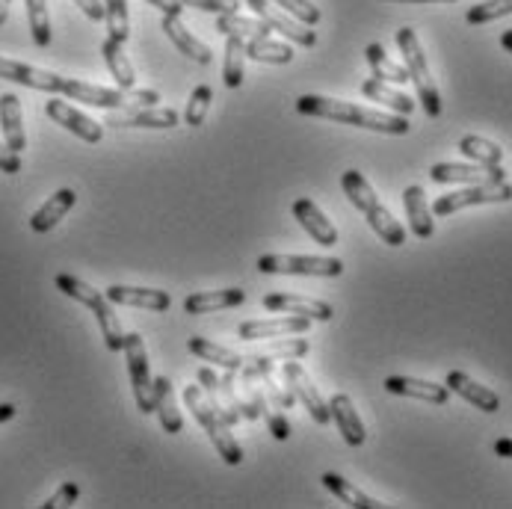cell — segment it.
<instances>
[{
  "label": "cell",
  "mask_w": 512,
  "mask_h": 509,
  "mask_svg": "<svg viewBox=\"0 0 512 509\" xmlns=\"http://www.w3.org/2000/svg\"><path fill=\"white\" fill-rule=\"evenodd\" d=\"M296 110L302 116L329 119V122H341V125H356V128H367V131L391 134V137H403L412 128L406 122V116L379 113V110H370V107L347 104V101H338V98H323V95H302L296 101Z\"/></svg>",
  "instance_id": "obj_1"
},
{
  "label": "cell",
  "mask_w": 512,
  "mask_h": 509,
  "mask_svg": "<svg viewBox=\"0 0 512 509\" xmlns=\"http://www.w3.org/2000/svg\"><path fill=\"white\" fill-rule=\"evenodd\" d=\"M341 187H344L347 199L353 202V208L365 214L367 225L379 234L382 243H388V246H403L406 243V228L379 202V196L373 193L370 181L359 169H347L341 175Z\"/></svg>",
  "instance_id": "obj_2"
},
{
  "label": "cell",
  "mask_w": 512,
  "mask_h": 509,
  "mask_svg": "<svg viewBox=\"0 0 512 509\" xmlns=\"http://www.w3.org/2000/svg\"><path fill=\"white\" fill-rule=\"evenodd\" d=\"M57 291H63L69 299L86 305V308L95 314L98 326H101V338H104L107 350H110V353H122V347H125V329H122V323H119V317H116V311H113L107 293L95 291L92 285H86L83 279L69 276V273H60V276H57Z\"/></svg>",
  "instance_id": "obj_3"
},
{
  "label": "cell",
  "mask_w": 512,
  "mask_h": 509,
  "mask_svg": "<svg viewBox=\"0 0 512 509\" xmlns=\"http://www.w3.org/2000/svg\"><path fill=\"white\" fill-rule=\"evenodd\" d=\"M397 45H400V54H403V63H406V72L409 80L415 83L418 89V101L424 107V113L430 119H439L441 116V92L430 74L427 66V57H424V48H421V39L412 27H403L397 30Z\"/></svg>",
  "instance_id": "obj_4"
},
{
  "label": "cell",
  "mask_w": 512,
  "mask_h": 509,
  "mask_svg": "<svg viewBox=\"0 0 512 509\" xmlns=\"http://www.w3.org/2000/svg\"><path fill=\"white\" fill-rule=\"evenodd\" d=\"M184 403H187V409L193 412V418L199 421V427L211 436L217 453L222 456V462H225V465H240V462H243V447L237 444V438L228 433V424L222 421L220 415L211 409V403L205 400L202 385L184 388Z\"/></svg>",
  "instance_id": "obj_5"
},
{
  "label": "cell",
  "mask_w": 512,
  "mask_h": 509,
  "mask_svg": "<svg viewBox=\"0 0 512 509\" xmlns=\"http://www.w3.org/2000/svg\"><path fill=\"white\" fill-rule=\"evenodd\" d=\"M261 273L273 276H323V279H338L344 273L341 258H317V255H261L255 264Z\"/></svg>",
  "instance_id": "obj_6"
},
{
  "label": "cell",
  "mask_w": 512,
  "mask_h": 509,
  "mask_svg": "<svg viewBox=\"0 0 512 509\" xmlns=\"http://www.w3.org/2000/svg\"><path fill=\"white\" fill-rule=\"evenodd\" d=\"M125 362H128V376H131V388H134V400H137V409L143 415L154 412V376H151V362H148L146 341L140 332H131L125 335Z\"/></svg>",
  "instance_id": "obj_7"
},
{
  "label": "cell",
  "mask_w": 512,
  "mask_h": 509,
  "mask_svg": "<svg viewBox=\"0 0 512 509\" xmlns=\"http://www.w3.org/2000/svg\"><path fill=\"white\" fill-rule=\"evenodd\" d=\"M498 202H512V187L507 181H501V184H471L465 190L439 196L430 211H433V217H450V214H456L462 208H471V205H498Z\"/></svg>",
  "instance_id": "obj_8"
},
{
  "label": "cell",
  "mask_w": 512,
  "mask_h": 509,
  "mask_svg": "<svg viewBox=\"0 0 512 509\" xmlns=\"http://www.w3.org/2000/svg\"><path fill=\"white\" fill-rule=\"evenodd\" d=\"M282 376H285V385H288V391L293 394V400H299V403L308 409V415H311L317 424L326 427V424L332 421L329 403L323 400V394L317 391V385L308 379V373L302 370L299 359H285V364H282Z\"/></svg>",
  "instance_id": "obj_9"
},
{
  "label": "cell",
  "mask_w": 512,
  "mask_h": 509,
  "mask_svg": "<svg viewBox=\"0 0 512 509\" xmlns=\"http://www.w3.org/2000/svg\"><path fill=\"white\" fill-rule=\"evenodd\" d=\"M246 3L252 6V12H255L270 30H279L282 36H288L291 42L302 45V48H314V45H317V33H314L308 24H302V21H296V18H288L282 9L270 6L267 0H246Z\"/></svg>",
  "instance_id": "obj_10"
},
{
  "label": "cell",
  "mask_w": 512,
  "mask_h": 509,
  "mask_svg": "<svg viewBox=\"0 0 512 509\" xmlns=\"http://www.w3.org/2000/svg\"><path fill=\"white\" fill-rule=\"evenodd\" d=\"M430 178L436 184H501L504 169L501 166H462V163H436L430 169Z\"/></svg>",
  "instance_id": "obj_11"
},
{
  "label": "cell",
  "mask_w": 512,
  "mask_h": 509,
  "mask_svg": "<svg viewBox=\"0 0 512 509\" xmlns=\"http://www.w3.org/2000/svg\"><path fill=\"white\" fill-rule=\"evenodd\" d=\"M0 80H12V83H21V86H30V89H39V92H51V95H63L66 89V77L54 72H45V69H33L27 63H15V60H6L0 57Z\"/></svg>",
  "instance_id": "obj_12"
},
{
  "label": "cell",
  "mask_w": 512,
  "mask_h": 509,
  "mask_svg": "<svg viewBox=\"0 0 512 509\" xmlns=\"http://www.w3.org/2000/svg\"><path fill=\"white\" fill-rule=\"evenodd\" d=\"M45 113H48L57 125H63L69 134L86 140V143H101V137H104V128H101L95 119H89L86 113L74 110L72 104H66V101H60V98H51V101L45 104Z\"/></svg>",
  "instance_id": "obj_13"
},
{
  "label": "cell",
  "mask_w": 512,
  "mask_h": 509,
  "mask_svg": "<svg viewBox=\"0 0 512 509\" xmlns=\"http://www.w3.org/2000/svg\"><path fill=\"white\" fill-rule=\"evenodd\" d=\"M104 125L110 128H160V131H169V128H178L181 125V116L175 110H166V107H146V110H122V113H110L104 119Z\"/></svg>",
  "instance_id": "obj_14"
},
{
  "label": "cell",
  "mask_w": 512,
  "mask_h": 509,
  "mask_svg": "<svg viewBox=\"0 0 512 509\" xmlns=\"http://www.w3.org/2000/svg\"><path fill=\"white\" fill-rule=\"evenodd\" d=\"M264 308L276 311V314H302L308 320H323V323L335 317L329 302L308 299V296H293V293H267L264 296Z\"/></svg>",
  "instance_id": "obj_15"
},
{
  "label": "cell",
  "mask_w": 512,
  "mask_h": 509,
  "mask_svg": "<svg viewBox=\"0 0 512 509\" xmlns=\"http://www.w3.org/2000/svg\"><path fill=\"white\" fill-rule=\"evenodd\" d=\"M63 95H69L72 101L92 104V107H104V110H131V101H128L125 89H107V86H95V83H83V80H69L66 77Z\"/></svg>",
  "instance_id": "obj_16"
},
{
  "label": "cell",
  "mask_w": 512,
  "mask_h": 509,
  "mask_svg": "<svg viewBox=\"0 0 512 509\" xmlns=\"http://www.w3.org/2000/svg\"><path fill=\"white\" fill-rule=\"evenodd\" d=\"M308 317L302 314H288V317H273V320H249L240 323L237 335L243 341H267V338H282V335H302L308 329Z\"/></svg>",
  "instance_id": "obj_17"
},
{
  "label": "cell",
  "mask_w": 512,
  "mask_h": 509,
  "mask_svg": "<svg viewBox=\"0 0 512 509\" xmlns=\"http://www.w3.org/2000/svg\"><path fill=\"white\" fill-rule=\"evenodd\" d=\"M444 385H447L453 394H459L465 403H471L474 409H480V412L495 415V412L501 409V397H498L492 388H486V385L474 382V379H471L468 373H462V370H450V373H447V379H444Z\"/></svg>",
  "instance_id": "obj_18"
},
{
  "label": "cell",
  "mask_w": 512,
  "mask_h": 509,
  "mask_svg": "<svg viewBox=\"0 0 512 509\" xmlns=\"http://www.w3.org/2000/svg\"><path fill=\"white\" fill-rule=\"evenodd\" d=\"M385 391L397 394V397L424 400V403H433V406H444L447 397H450L447 385H436V382H427V379H412V376H388Z\"/></svg>",
  "instance_id": "obj_19"
},
{
  "label": "cell",
  "mask_w": 512,
  "mask_h": 509,
  "mask_svg": "<svg viewBox=\"0 0 512 509\" xmlns=\"http://www.w3.org/2000/svg\"><path fill=\"white\" fill-rule=\"evenodd\" d=\"M293 217L311 234L314 243H320V246H335L338 243V228L329 222V217L311 199H296L293 202Z\"/></svg>",
  "instance_id": "obj_20"
},
{
  "label": "cell",
  "mask_w": 512,
  "mask_h": 509,
  "mask_svg": "<svg viewBox=\"0 0 512 509\" xmlns=\"http://www.w3.org/2000/svg\"><path fill=\"white\" fill-rule=\"evenodd\" d=\"M154 412H157V421L163 427V433L169 436H178L184 430V418H181V409H178V397H175V388L166 376H157L154 379Z\"/></svg>",
  "instance_id": "obj_21"
},
{
  "label": "cell",
  "mask_w": 512,
  "mask_h": 509,
  "mask_svg": "<svg viewBox=\"0 0 512 509\" xmlns=\"http://www.w3.org/2000/svg\"><path fill=\"white\" fill-rule=\"evenodd\" d=\"M329 412H332V421L338 424L341 436H344V441L350 447H362L365 444V424H362V418H359V412H356V406H353V400L347 394H335L329 400Z\"/></svg>",
  "instance_id": "obj_22"
},
{
  "label": "cell",
  "mask_w": 512,
  "mask_h": 509,
  "mask_svg": "<svg viewBox=\"0 0 512 509\" xmlns=\"http://www.w3.org/2000/svg\"><path fill=\"white\" fill-rule=\"evenodd\" d=\"M0 131H3V143L12 151H24L27 148V134H24V116H21V98L6 92L0 95Z\"/></svg>",
  "instance_id": "obj_23"
},
{
  "label": "cell",
  "mask_w": 512,
  "mask_h": 509,
  "mask_svg": "<svg viewBox=\"0 0 512 509\" xmlns=\"http://www.w3.org/2000/svg\"><path fill=\"white\" fill-rule=\"evenodd\" d=\"M107 299L116 305H131V308H146V311H166L172 305V296L154 288H128V285H113L107 288Z\"/></svg>",
  "instance_id": "obj_24"
},
{
  "label": "cell",
  "mask_w": 512,
  "mask_h": 509,
  "mask_svg": "<svg viewBox=\"0 0 512 509\" xmlns=\"http://www.w3.org/2000/svg\"><path fill=\"white\" fill-rule=\"evenodd\" d=\"M403 205H406V217H409V228L415 237L421 240H430L436 234V222H433V211L427 205V196L418 184L406 187L403 193Z\"/></svg>",
  "instance_id": "obj_25"
},
{
  "label": "cell",
  "mask_w": 512,
  "mask_h": 509,
  "mask_svg": "<svg viewBox=\"0 0 512 509\" xmlns=\"http://www.w3.org/2000/svg\"><path fill=\"white\" fill-rule=\"evenodd\" d=\"M163 30H166V36L175 42V48H178L181 54H187L193 63H202V66L211 63V48H208L205 42H199V39L184 27L181 15H163Z\"/></svg>",
  "instance_id": "obj_26"
},
{
  "label": "cell",
  "mask_w": 512,
  "mask_h": 509,
  "mask_svg": "<svg viewBox=\"0 0 512 509\" xmlns=\"http://www.w3.org/2000/svg\"><path fill=\"white\" fill-rule=\"evenodd\" d=\"M246 302V291L240 288H228V291H202L190 293L184 299V311L187 314H211V311H222V308H237Z\"/></svg>",
  "instance_id": "obj_27"
},
{
  "label": "cell",
  "mask_w": 512,
  "mask_h": 509,
  "mask_svg": "<svg viewBox=\"0 0 512 509\" xmlns=\"http://www.w3.org/2000/svg\"><path fill=\"white\" fill-rule=\"evenodd\" d=\"M74 202H77V193L69 190V187H63V190H57L33 217H30V228L36 231V234H45V231H51L60 219L66 217L69 211L74 208Z\"/></svg>",
  "instance_id": "obj_28"
},
{
  "label": "cell",
  "mask_w": 512,
  "mask_h": 509,
  "mask_svg": "<svg viewBox=\"0 0 512 509\" xmlns=\"http://www.w3.org/2000/svg\"><path fill=\"white\" fill-rule=\"evenodd\" d=\"M362 92H365L370 101H379L382 107L394 110L397 116H409V113L415 110V101H412L406 92H397L394 83H385V80H379V77L365 80V83H362Z\"/></svg>",
  "instance_id": "obj_29"
},
{
  "label": "cell",
  "mask_w": 512,
  "mask_h": 509,
  "mask_svg": "<svg viewBox=\"0 0 512 509\" xmlns=\"http://www.w3.org/2000/svg\"><path fill=\"white\" fill-rule=\"evenodd\" d=\"M246 57L255 63H270V66H288L293 60V48L285 42H276L273 36H258L246 42Z\"/></svg>",
  "instance_id": "obj_30"
},
{
  "label": "cell",
  "mask_w": 512,
  "mask_h": 509,
  "mask_svg": "<svg viewBox=\"0 0 512 509\" xmlns=\"http://www.w3.org/2000/svg\"><path fill=\"white\" fill-rule=\"evenodd\" d=\"M101 54H104V63H107L110 74L116 77L119 89H134V86H137L134 66H131L128 54L122 51V45H119L116 39H110V36H107V39H104V45H101Z\"/></svg>",
  "instance_id": "obj_31"
},
{
  "label": "cell",
  "mask_w": 512,
  "mask_h": 509,
  "mask_svg": "<svg viewBox=\"0 0 512 509\" xmlns=\"http://www.w3.org/2000/svg\"><path fill=\"white\" fill-rule=\"evenodd\" d=\"M323 486L335 495V498H341L344 504H350V507H356V509H379V507H385V504H379L376 498H370V495H365L362 489H356L350 480H344L341 474H335V471H326L323 477Z\"/></svg>",
  "instance_id": "obj_32"
},
{
  "label": "cell",
  "mask_w": 512,
  "mask_h": 509,
  "mask_svg": "<svg viewBox=\"0 0 512 509\" xmlns=\"http://www.w3.org/2000/svg\"><path fill=\"white\" fill-rule=\"evenodd\" d=\"M187 347H190V353L199 356L202 362L220 364L225 370H240L243 362H246V356H240V353H234V350H228V347H222V344H214V341H205V338H190Z\"/></svg>",
  "instance_id": "obj_33"
},
{
  "label": "cell",
  "mask_w": 512,
  "mask_h": 509,
  "mask_svg": "<svg viewBox=\"0 0 512 509\" xmlns=\"http://www.w3.org/2000/svg\"><path fill=\"white\" fill-rule=\"evenodd\" d=\"M365 57H367V63H370V72H373V77H379V80H385V83H394V86L409 83V72H406V66L394 63V60L385 54V48H382V45H367Z\"/></svg>",
  "instance_id": "obj_34"
},
{
  "label": "cell",
  "mask_w": 512,
  "mask_h": 509,
  "mask_svg": "<svg viewBox=\"0 0 512 509\" xmlns=\"http://www.w3.org/2000/svg\"><path fill=\"white\" fill-rule=\"evenodd\" d=\"M225 60H222V83L228 89H237L243 83V60H246V39L225 36Z\"/></svg>",
  "instance_id": "obj_35"
},
{
  "label": "cell",
  "mask_w": 512,
  "mask_h": 509,
  "mask_svg": "<svg viewBox=\"0 0 512 509\" xmlns=\"http://www.w3.org/2000/svg\"><path fill=\"white\" fill-rule=\"evenodd\" d=\"M217 30L225 33V36H240V39H258V36H270L273 30L261 21V18H243L237 12H228V15H220L217 21Z\"/></svg>",
  "instance_id": "obj_36"
},
{
  "label": "cell",
  "mask_w": 512,
  "mask_h": 509,
  "mask_svg": "<svg viewBox=\"0 0 512 509\" xmlns=\"http://www.w3.org/2000/svg\"><path fill=\"white\" fill-rule=\"evenodd\" d=\"M104 21L110 30V39L125 45L131 39V15H128V0H104Z\"/></svg>",
  "instance_id": "obj_37"
},
{
  "label": "cell",
  "mask_w": 512,
  "mask_h": 509,
  "mask_svg": "<svg viewBox=\"0 0 512 509\" xmlns=\"http://www.w3.org/2000/svg\"><path fill=\"white\" fill-rule=\"evenodd\" d=\"M459 151L468 160L480 163V166H501V160H504V148L483 140V137H462L459 140Z\"/></svg>",
  "instance_id": "obj_38"
},
{
  "label": "cell",
  "mask_w": 512,
  "mask_h": 509,
  "mask_svg": "<svg viewBox=\"0 0 512 509\" xmlns=\"http://www.w3.org/2000/svg\"><path fill=\"white\" fill-rule=\"evenodd\" d=\"M199 385H202V391L208 394V403H211V409H214V412L220 415V418L225 421V424H228V427H231V424H234V421H237L240 415H237V412H234V409H231L228 403H222V400H220V379L214 376V370L202 367V370H199Z\"/></svg>",
  "instance_id": "obj_39"
},
{
  "label": "cell",
  "mask_w": 512,
  "mask_h": 509,
  "mask_svg": "<svg viewBox=\"0 0 512 509\" xmlns=\"http://www.w3.org/2000/svg\"><path fill=\"white\" fill-rule=\"evenodd\" d=\"M27 18H30V33L39 48L51 45V18H48V0H27Z\"/></svg>",
  "instance_id": "obj_40"
},
{
  "label": "cell",
  "mask_w": 512,
  "mask_h": 509,
  "mask_svg": "<svg viewBox=\"0 0 512 509\" xmlns=\"http://www.w3.org/2000/svg\"><path fill=\"white\" fill-rule=\"evenodd\" d=\"M211 101H214V89H211L208 83L196 86L193 95H190V104H187V110H184V122H187L190 128H199V125L205 122V116H208Z\"/></svg>",
  "instance_id": "obj_41"
},
{
  "label": "cell",
  "mask_w": 512,
  "mask_h": 509,
  "mask_svg": "<svg viewBox=\"0 0 512 509\" xmlns=\"http://www.w3.org/2000/svg\"><path fill=\"white\" fill-rule=\"evenodd\" d=\"M504 15H512V0H483V3L468 9L465 21L468 24H489V21H498Z\"/></svg>",
  "instance_id": "obj_42"
},
{
  "label": "cell",
  "mask_w": 512,
  "mask_h": 509,
  "mask_svg": "<svg viewBox=\"0 0 512 509\" xmlns=\"http://www.w3.org/2000/svg\"><path fill=\"white\" fill-rule=\"evenodd\" d=\"M308 353V341L305 338H285L276 344H267L258 356H270V359H302Z\"/></svg>",
  "instance_id": "obj_43"
},
{
  "label": "cell",
  "mask_w": 512,
  "mask_h": 509,
  "mask_svg": "<svg viewBox=\"0 0 512 509\" xmlns=\"http://www.w3.org/2000/svg\"><path fill=\"white\" fill-rule=\"evenodd\" d=\"M276 6H282L288 15H293L296 21H302L308 27L320 24V9L311 0H276Z\"/></svg>",
  "instance_id": "obj_44"
},
{
  "label": "cell",
  "mask_w": 512,
  "mask_h": 509,
  "mask_svg": "<svg viewBox=\"0 0 512 509\" xmlns=\"http://www.w3.org/2000/svg\"><path fill=\"white\" fill-rule=\"evenodd\" d=\"M77 498H80V486H77V483H63V486L57 489V495H51L42 507L45 509L72 507V504H77Z\"/></svg>",
  "instance_id": "obj_45"
},
{
  "label": "cell",
  "mask_w": 512,
  "mask_h": 509,
  "mask_svg": "<svg viewBox=\"0 0 512 509\" xmlns=\"http://www.w3.org/2000/svg\"><path fill=\"white\" fill-rule=\"evenodd\" d=\"M261 418H267L273 438L285 441V438L291 436V424H288V418H285L282 412H270V406H267V403H264V409H261Z\"/></svg>",
  "instance_id": "obj_46"
},
{
  "label": "cell",
  "mask_w": 512,
  "mask_h": 509,
  "mask_svg": "<svg viewBox=\"0 0 512 509\" xmlns=\"http://www.w3.org/2000/svg\"><path fill=\"white\" fill-rule=\"evenodd\" d=\"M184 6H196L202 12H220V15H228V12H237L240 0H184Z\"/></svg>",
  "instance_id": "obj_47"
},
{
  "label": "cell",
  "mask_w": 512,
  "mask_h": 509,
  "mask_svg": "<svg viewBox=\"0 0 512 509\" xmlns=\"http://www.w3.org/2000/svg\"><path fill=\"white\" fill-rule=\"evenodd\" d=\"M0 172H6V175H18V172H21V157H18V151H12L6 143H0Z\"/></svg>",
  "instance_id": "obj_48"
},
{
  "label": "cell",
  "mask_w": 512,
  "mask_h": 509,
  "mask_svg": "<svg viewBox=\"0 0 512 509\" xmlns=\"http://www.w3.org/2000/svg\"><path fill=\"white\" fill-rule=\"evenodd\" d=\"M125 95H128V101H131V107H157L160 104V95L157 92H151V89H125Z\"/></svg>",
  "instance_id": "obj_49"
},
{
  "label": "cell",
  "mask_w": 512,
  "mask_h": 509,
  "mask_svg": "<svg viewBox=\"0 0 512 509\" xmlns=\"http://www.w3.org/2000/svg\"><path fill=\"white\" fill-rule=\"evenodd\" d=\"M89 21H104V3L101 0H74Z\"/></svg>",
  "instance_id": "obj_50"
},
{
  "label": "cell",
  "mask_w": 512,
  "mask_h": 509,
  "mask_svg": "<svg viewBox=\"0 0 512 509\" xmlns=\"http://www.w3.org/2000/svg\"><path fill=\"white\" fill-rule=\"evenodd\" d=\"M151 6H157L163 15H181L184 12V0H148Z\"/></svg>",
  "instance_id": "obj_51"
},
{
  "label": "cell",
  "mask_w": 512,
  "mask_h": 509,
  "mask_svg": "<svg viewBox=\"0 0 512 509\" xmlns=\"http://www.w3.org/2000/svg\"><path fill=\"white\" fill-rule=\"evenodd\" d=\"M495 456L512 459V438H498V441H495Z\"/></svg>",
  "instance_id": "obj_52"
},
{
  "label": "cell",
  "mask_w": 512,
  "mask_h": 509,
  "mask_svg": "<svg viewBox=\"0 0 512 509\" xmlns=\"http://www.w3.org/2000/svg\"><path fill=\"white\" fill-rule=\"evenodd\" d=\"M12 418H15V406L12 403H0V424H6Z\"/></svg>",
  "instance_id": "obj_53"
},
{
  "label": "cell",
  "mask_w": 512,
  "mask_h": 509,
  "mask_svg": "<svg viewBox=\"0 0 512 509\" xmlns=\"http://www.w3.org/2000/svg\"><path fill=\"white\" fill-rule=\"evenodd\" d=\"M9 6H12V0H0V24H6V15H9Z\"/></svg>",
  "instance_id": "obj_54"
},
{
  "label": "cell",
  "mask_w": 512,
  "mask_h": 509,
  "mask_svg": "<svg viewBox=\"0 0 512 509\" xmlns=\"http://www.w3.org/2000/svg\"><path fill=\"white\" fill-rule=\"evenodd\" d=\"M391 3H456V0H391Z\"/></svg>",
  "instance_id": "obj_55"
},
{
  "label": "cell",
  "mask_w": 512,
  "mask_h": 509,
  "mask_svg": "<svg viewBox=\"0 0 512 509\" xmlns=\"http://www.w3.org/2000/svg\"><path fill=\"white\" fill-rule=\"evenodd\" d=\"M501 45H504V48H507V51L512 54V30H504V36H501Z\"/></svg>",
  "instance_id": "obj_56"
}]
</instances>
